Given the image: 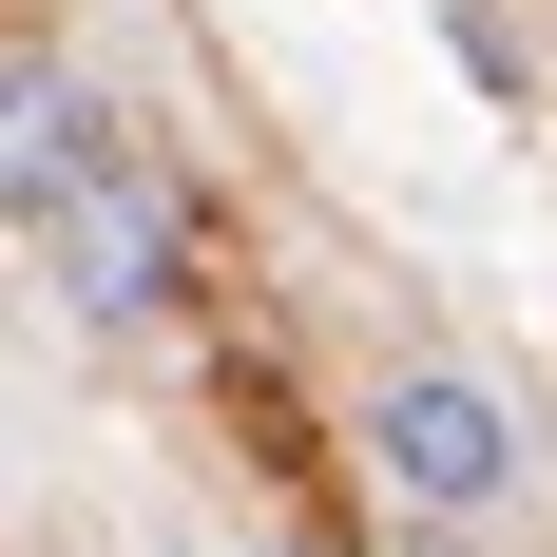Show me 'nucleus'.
<instances>
[{"mask_svg": "<svg viewBox=\"0 0 557 557\" xmlns=\"http://www.w3.org/2000/svg\"><path fill=\"white\" fill-rule=\"evenodd\" d=\"M366 461H385L404 519H500V500H519V404L481 385V366H385Z\"/></svg>", "mask_w": 557, "mask_h": 557, "instance_id": "nucleus-2", "label": "nucleus"}, {"mask_svg": "<svg viewBox=\"0 0 557 557\" xmlns=\"http://www.w3.org/2000/svg\"><path fill=\"white\" fill-rule=\"evenodd\" d=\"M0 231L58 270L77 327H154L173 270H193L173 173L135 154V115H115L97 77H58V58H0Z\"/></svg>", "mask_w": 557, "mask_h": 557, "instance_id": "nucleus-1", "label": "nucleus"}, {"mask_svg": "<svg viewBox=\"0 0 557 557\" xmlns=\"http://www.w3.org/2000/svg\"><path fill=\"white\" fill-rule=\"evenodd\" d=\"M270 557H327V539H270Z\"/></svg>", "mask_w": 557, "mask_h": 557, "instance_id": "nucleus-3", "label": "nucleus"}, {"mask_svg": "<svg viewBox=\"0 0 557 557\" xmlns=\"http://www.w3.org/2000/svg\"><path fill=\"white\" fill-rule=\"evenodd\" d=\"M404 557H443V539H404Z\"/></svg>", "mask_w": 557, "mask_h": 557, "instance_id": "nucleus-4", "label": "nucleus"}]
</instances>
